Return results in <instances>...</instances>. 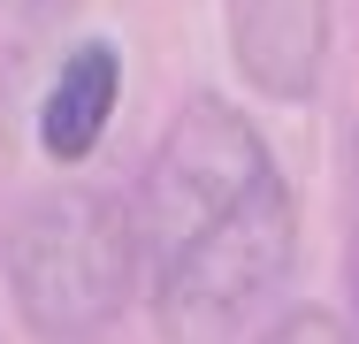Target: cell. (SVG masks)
Listing matches in <instances>:
<instances>
[{
  "instance_id": "5b68a950",
  "label": "cell",
  "mask_w": 359,
  "mask_h": 344,
  "mask_svg": "<svg viewBox=\"0 0 359 344\" xmlns=\"http://www.w3.org/2000/svg\"><path fill=\"white\" fill-rule=\"evenodd\" d=\"M115 100H123V54L107 39H76L54 69V84H46V100H39L46 161H84L115 123Z\"/></svg>"
},
{
  "instance_id": "52a82bcc",
  "label": "cell",
  "mask_w": 359,
  "mask_h": 344,
  "mask_svg": "<svg viewBox=\"0 0 359 344\" xmlns=\"http://www.w3.org/2000/svg\"><path fill=\"white\" fill-rule=\"evenodd\" d=\"M260 344H352V329H344L329 306H290V314H283Z\"/></svg>"
},
{
  "instance_id": "277c9868",
  "label": "cell",
  "mask_w": 359,
  "mask_h": 344,
  "mask_svg": "<svg viewBox=\"0 0 359 344\" xmlns=\"http://www.w3.org/2000/svg\"><path fill=\"white\" fill-rule=\"evenodd\" d=\"M229 54L252 92L313 100L329 69V0H222Z\"/></svg>"
},
{
  "instance_id": "7a4b0ae2",
  "label": "cell",
  "mask_w": 359,
  "mask_h": 344,
  "mask_svg": "<svg viewBox=\"0 0 359 344\" xmlns=\"http://www.w3.org/2000/svg\"><path fill=\"white\" fill-rule=\"evenodd\" d=\"M290 253H298V206L283 176H268L168 268H153V329L168 344H229L290 275Z\"/></svg>"
},
{
  "instance_id": "8992f818",
  "label": "cell",
  "mask_w": 359,
  "mask_h": 344,
  "mask_svg": "<svg viewBox=\"0 0 359 344\" xmlns=\"http://www.w3.org/2000/svg\"><path fill=\"white\" fill-rule=\"evenodd\" d=\"M69 8L76 0H0V62L23 69L62 23H69Z\"/></svg>"
},
{
  "instance_id": "6da1fadb",
  "label": "cell",
  "mask_w": 359,
  "mask_h": 344,
  "mask_svg": "<svg viewBox=\"0 0 359 344\" xmlns=\"http://www.w3.org/2000/svg\"><path fill=\"white\" fill-rule=\"evenodd\" d=\"M0 275L39 344H100L145 275L138 206L107 184H46L8 214Z\"/></svg>"
},
{
  "instance_id": "3957f363",
  "label": "cell",
  "mask_w": 359,
  "mask_h": 344,
  "mask_svg": "<svg viewBox=\"0 0 359 344\" xmlns=\"http://www.w3.org/2000/svg\"><path fill=\"white\" fill-rule=\"evenodd\" d=\"M276 176L260 131L215 100V92H191L176 107V123L161 131V153L145 168V192H138V230H145V275L168 268L191 237H207L237 199H252L260 184Z\"/></svg>"
},
{
  "instance_id": "ba28073f",
  "label": "cell",
  "mask_w": 359,
  "mask_h": 344,
  "mask_svg": "<svg viewBox=\"0 0 359 344\" xmlns=\"http://www.w3.org/2000/svg\"><path fill=\"white\" fill-rule=\"evenodd\" d=\"M352 237H359V131H352Z\"/></svg>"
}]
</instances>
